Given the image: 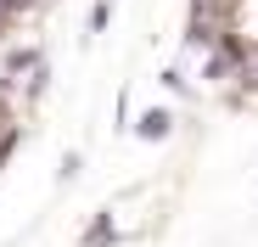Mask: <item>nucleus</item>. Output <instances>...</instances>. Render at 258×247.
Returning <instances> with one entry per match:
<instances>
[{"mask_svg": "<svg viewBox=\"0 0 258 247\" xmlns=\"http://www.w3.org/2000/svg\"><path fill=\"white\" fill-rule=\"evenodd\" d=\"M168 130H174V112H168V107H152V112L135 124L141 141H168Z\"/></svg>", "mask_w": 258, "mask_h": 247, "instance_id": "nucleus-1", "label": "nucleus"}]
</instances>
